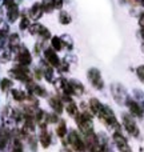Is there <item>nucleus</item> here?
Masks as SVG:
<instances>
[{
  "mask_svg": "<svg viewBox=\"0 0 144 152\" xmlns=\"http://www.w3.org/2000/svg\"><path fill=\"white\" fill-rule=\"evenodd\" d=\"M8 74H10V76L12 79L21 81V83L28 84V83H31V81H34V75L31 74L28 67L20 66V64H18V66H15L13 68H11L10 71H8Z\"/></svg>",
  "mask_w": 144,
  "mask_h": 152,
  "instance_id": "obj_1",
  "label": "nucleus"
},
{
  "mask_svg": "<svg viewBox=\"0 0 144 152\" xmlns=\"http://www.w3.org/2000/svg\"><path fill=\"white\" fill-rule=\"evenodd\" d=\"M67 144L69 145L72 151L75 152H86L87 147H86V143H84V139L80 136L76 129H69V132L67 134Z\"/></svg>",
  "mask_w": 144,
  "mask_h": 152,
  "instance_id": "obj_2",
  "label": "nucleus"
},
{
  "mask_svg": "<svg viewBox=\"0 0 144 152\" xmlns=\"http://www.w3.org/2000/svg\"><path fill=\"white\" fill-rule=\"evenodd\" d=\"M97 116H99V119L105 124V126L111 127V128H115V129H120V124H119L118 119L115 118V113H113V111L111 110L110 107L103 105L100 112L97 113Z\"/></svg>",
  "mask_w": 144,
  "mask_h": 152,
  "instance_id": "obj_3",
  "label": "nucleus"
},
{
  "mask_svg": "<svg viewBox=\"0 0 144 152\" xmlns=\"http://www.w3.org/2000/svg\"><path fill=\"white\" fill-rule=\"evenodd\" d=\"M76 124H77L79 129L83 135L92 132V115L88 111H83V112H79V115L75 118Z\"/></svg>",
  "mask_w": 144,
  "mask_h": 152,
  "instance_id": "obj_4",
  "label": "nucleus"
},
{
  "mask_svg": "<svg viewBox=\"0 0 144 152\" xmlns=\"http://www.w3.org/2000/svg\"><path fill=\"white\" fill-rule=\"evenodd\" d=\"M29 34L34 35V36H39L40 39H42V42H45V40H51V32L50 29L47 28V27L42 26V24L39 23H34L31 24V27L28 28Z\"/></svg>",
  "mask_w": 144,
  "mask_h": 152,
  "instance_id": "obj_5",
  "label": "nucleus"
},
{
  "mask_svg": "<svg viewBox=\"0 0 144 152\" xmlns=\"http://www.w3.org/2000/svg\"><path fill=\"white\" fill-rule=\"evenodd\" d=\"M123 124H124V128L127 129V132H128L129 135H132V136L137 137L140 134L139 131V127H137L136 121L134 120V116L129 115V113H124L123 115Z\"/></svg>",
  "mask_w": 144,
  "mask_h": 152,
  "instance_id": "obj_6",
  "label": "nucleus"
},
{
  "mask_svg": "<svg viewBox=\"0 0 144 152\" xmlns=\"http://www.w3.org/2000/svg\"><path fill=\"white\" fill-rule=\"evenodd\" d=\"M87 77H88L89 83L94 88L96 89H103L104 87V83H103V77H102V74L97 68H89L88 72H87Z\"/></svg>",
  "mask_w": 144,
  "mask_h": 152,
  "instance_id": "obj_7",
  "label": "nucleus"
},
{
  "mask_svg": "<svg viewBox=\"0 0 144 152\" xmlns=\"http://www.w3.org/2000/svg\"><path fill=\"white\" fill-rule=\"evenodd\" d=\"M16 61L18 64L20 66H24V67H28L29 64L32 63V55L29 52V50H27L24 45H20L18 51H16Z\"/></svg>",
  "mask_w": 144,
  "mask_h": 152,
  "instance_id": "obj_8",
  "label": "nucleus"
},
{
  "mask_svg": "<svg viewBox=\"0 0 144 152\" xmlns=\"http://www.w3.org/2000/svg\"><path fill=\"white\" fill-rule=\"evenodd\" d=\"M43 55H44L45 63H48L51 67H53V68H58L61 59L59 58L58 52H56L55 50H52V48H45V50L43 51Z\"/></svg>",
  "mask_w": 144,
  "mask_h": 152,
  "instance_id": "obj_9",
  "label": "nucleus"
},
{
  "mask_svg": "<svg viewBox=\"0 0 144 152\" xmlns=\"http://www.w3.org/2000/svg\"><path fill=\"white\" fill-rule=\"evenodd\" d=\"M112 139H113V143H115V145L118 147L119 152H132L131 147L128 145V142H127V139L119 131H116L115 134L112 135Z\"/></svg>",
  "mask_w": 144,
  "mask_h": 152,
  "instance_id": "obj_10",
  "label": "nucleus"
},
{
  "mask_svg": "<svg viewBox=\"0 0 144 152\" xmlns=\"http://www.w3.org/2000/svg\"><path fill=\"white\" fill-rule=\"evenodd\" d=\"M111 92H112V97L118 104H123L126 102V89L120 84H112L111 86Z\"/></svg>",
  "mask_w": 144,
  "mask_h": 152,
  "instance_id": "obj_11",
  "label": "nucleus"
},
{
  "mask_svg": "<svg viewBox=\"0 0 144 152\" xmlns=\"http://www.w3.org/2000/svg\"><path fill=\"white\" fill-rule=\"evenodd\" d=\"M27 89H28L29 95H34L36 97H47V89L40 84L35 83V81H31V83L27 84Z\"/></svg>",
  "mask_w": 144,
  "mask_h": 152,
  "instance_id": "obj_12",
  "label": "nucleus"
},
{
  "mask_svg": "<svg viewBox=\"0 0 144 152\" xmlns=\"http://www.w3.org/2000/svg\"><path fill=\"white\" fill-rule=\"evenodd\" d=\"M12 132L10 129L0 127V151H5V148L8 147L10 142L12 140Z\"/></svg>",
  "mask_w": 144,
  "mask_h": 152,
  "instance_id": "obj_13",
  "label": "nucleus"
},
{
  "mask_svg": "<svg viewBox=\"0 0 144 152\" xmlns=\"http://www.w3.org/2000/svg\"><path fill=\"white\" fill-rule=\"evenodd\" d=\"M48 104H50V107L52 108L53 112L58 113V115H60L64 110V103H63V100H61V97H59L58 95L51 96L50 99H48Z\"/></svg>",
  "mask_w": 144,
  "mask_h": 152,
  "instance_id": "obj_14",
  "label": "nucleus"
},
{
  "mask_svg": "<svg viewBox=\"0 0 144 152\" xmlns=\"http://www.w3.org/2000/svg\"><path fill=\"white\" fill-rule=\"evenodd\" d=\"M37 140H39L40 145H42L43 148H48L51 145V143H52V136H51L50 131H48L47 128H40Z\"/></svg>",
  "mask_w": 144,
  "mask_h": 152,
  "instance_id": "obj_15",
  "label": "nucleus"
},
{
  "mask_svg": "<svg viewBox=\"0 0 144 152\" xmlns=\"http://www.w3.org/2000/svg\"><path fill=\"white\" fill-rule=\"evenodd\" d=\"M43 13H44V11H43L42 3H35V4H32V7L29 8V11H28V16L32 20H39L43 16Z\"/></svg>",
  "mask_w": 144,
  "mask_h": 152,
  "instance_id": "obj_16",
  "label": "nucleus"
},
{
  "mask_svg": "<svg viewBox=\"0 0 144 152\" xmlns=\"http://www.w3.org/2000/svg\"><path fill=\"white\" fill-rule=\"evenodd\" d=\"M127 105H128L129 113H131L132 116H136V118H142L143 116V110L137 102H135V100H132V99H127Z\"/></svg>",
  "mask_w": 144,
  "mask_h": 152,
  "instance_id": "obj_17",
  "label": "nucleus"
},
{
  "mask_svg": "<svg viewBox=\"0 0 144 152\" xmlns=\"http://www.w3.org/2000/svg\"><path fill=\"white\" fill-rule=\"evenodd\" d=\"M7 45L12 52H16V51L20 48V37H19L18 34H11L10 36L7 37Z\"/></svg>",
  "mask_w": 144,
  "mask_h": 152,
  "instance_id": "obj_18",
  "label": "nucleus"
},
{
  "mask_svg": "<svg viewBox=\"0 0 144 152\" xmlns=\"http://www.w3.org/2000/svg\"><path fill=\"white\" fill-rule=\"evenodd\" d=\"M42 71H43V77H44L48 83H53V81H55V71H53V67H51L50 64L44 61V66H42Z\"/></svg>",
  "mask_w": 144,
  "mask_h": 152,
  "instance_id": "obj_19",
  "label": "nucleus"
},
{
  "mask_svg": "<svg viewBox=\"0 0 144 152\" xmlns=\"http://www.w3.org/2000/svg\"><path fill=\"white\" fill-rule=\"evenodd\" d=\"M20 18V11H19L18 4H13L7 8V19L10 23H15Z\"/></svg>",
  "mask_w": 144,
  "mask_h": 152,
  "instance_id": "obj_20",
  "label": "nucleus"
},
{
  "mask_svg": "<svg viewBox=\"0 0 144 152\" xmlns=\"http://www.w3.org/2000/svg\"><path fill=\"white\" fill-rule=\"evenodd\" d=\"M11 95H12V99L18 103H24L28 99V92L23 91V89L13 88V89H11Z\"/></svg>",
  "mask_w": 144,
  "mask_h": 152,
  "instance_id": "obj_21",
  "label": "nucleus"
},
{
  "mask_svg": "<svg viewBox=\"0 0 144 152\" xmlns=\"http://www.w3.org/2000/svg\"><path fill=\"white\" fill-rule=\"evenodd\" d=\"M10 152H24L23 147V140L19 139L18 136L12 135V140H11V148Z\"/></svg>",
  "mask_w": 144,
  "mask_h": 152,
  "instance_id": "obj_22",
  "label": "nucleus"
},
{
  "mask_svg": "<svg viewBox=\"0 0 144 152\" xmlns=\"http://www.w3.org/2000/svg\"><path fill=\"white\" fill-rule=\"evenodd\" d=\"M55 132L58 135V137L60 139H64L68 134V128H67V123L66 120H59V123L56 124V128H55Z\"/></svg>",
  "mask_w": 144,
  "mask_h": 152,
  "instance_id": "obj_23",
  "label": "nucleus"
},
{
  "mask_svg": "<svg viewBox=\"0 0 144 152\" xmlns=\"http://www.w3.org/2000/svg\"><path fill=\"white\" fill-rule=\"evenodd\" d=\"M88 107H89V111H91L94 115H97V113L100 112V110H102L103 104L96 99V97H92V99H89V102H88Z\"/></svg>",
  "mask_w": 144,
  "mask_h": 152,
  "instance_id": "obj_24",
  "label": "nucleus"
},
{
  "mask_svg": "<svg viewBox=\"0 0 144 152\" xmlns=\"http://www.w3.org/2000/svg\"><path fill=\"white\" fill-rule=\"evenodd\" d=\"M71 83V87H72V91H73V96H80V95L84 94V86L77 80H69Z\"/></svg>",
  "mask_w": 144,
  "mask_h": 152,
  "instance_id": "obj_25",
  "label": "nucleus"
},
{
  "mask_svg": "<svg viewBox=\"0 0 144 152\" xmlns=\"http://www.w3.org/2000/svg\"><path fill=\"white\" fill-rule=\"evenodd\" d=\"M51 48L55 50L56 52H59V51L63 50L64 45H63V40H61V37H59V36H52L51 37Z\"/></svg>",
  "mask_w": 144,
  "mask_h": 152,
  "instance_id": "obj_26",
  "label": "nucleus"
},
{
  "mask_svg": "<svg viewBox=\"0 0 144 152\" xmlns=\"http://www.w3.org/2000/svg\"><path fill=\"white\" fill-rule=\"evenodd\" d=\"M29 27H31V19H29V16H27L26 13H23V15L20 16V23H19V28H20L21 31H26V29H28Z\"/></svg>",
  "mask_w": 144,
  "mask_h": 152,
  "instance_id": "obj_27",
  "label": "nucleus"
},
{
  "mask_svg": "<svg viewBox=\"0 0 144 152\" xmlns=\"http://www.w3.org/2000/svg\"><path fill=\"white\" fill-rule=\"evenodd\" d=\"M71 21H72L71 15L67 11H60V13H59V23L63 24V26H68Z\"/></svg>",
  "mask_w": 144,
  "mask_h": 152,
  "instance_id": "obj_28",
  "label": "nucleus"
},
{
  "mask_svg": "<svg viewBox=\"0 0 144 152\" xmlns=\"http://www.w3.org/2000/svg\"><path fill=\"white\" fill-rule=\"evenodd\" d=\"M26 140L29 145V150H31L32 152H37V137L35 136V134L28 135Z\"/></svg>",
  "mask_w": 144,
  "mask_h": 152,
  "instance_id": "obj_29",
  "label": "nucleus"
},
{
  "mask_svg": "<svg viewBox=\"0 0 144 152\" xmlns=\"http://www.w3.org/2000/svg\"><path fill=\"white\" fill-rule=\"evenodd\" d=\"M12 86H13V83H12V80H11V79L4 77V79H1V80H0V89H1L3 92L11 91V89H12Z\"/></svg>",
  "mask_w": 144,
  "mask_h": 152,
  "instance_id": "obj_30",
  "label": "nucleus"
},
{
  "mask_svg": "<svg viewBox=\"0 0 144 152\" xmlns=\"http://www.w3.org/2000/svg\"><path fill=\"white\" fill-rule=\"evenodd\" d=\"M61 40H63V45L67 48V50L71 51L73 48V43H72L71 37H69L68 35H63V36H61Z\"/></svg>",
  "mask_w": 144,
  "mask_h": 152,
  "instance_id": "obj_31",
  "label": "nucleus"
},
{
  "mask_svg": "<svg viewBox=\"0 0 144 152\" xmlns=\"http://www.w3.org/2000/svg\"><path fill=\"white\" fill-rule=\"evenodd\" d=\"M42 7H43V11H44V12L50 13L53 11V5H52V1H51V0H43Z\"/></svg>",
  "mask_w": 144,
  "mask_h": 152,
  "instance_id": "obj_32",
  "label": "nucleus"
},
{
  "mask_svg": "<svg viewBox=\"0 0 144 152\" xmlns=\"http://www.w3.org/2000/svg\"><path fill=\"white\" fill-rule=\"evenodd\" d=\"M58 69L60 72H68L69 71V63L66 60V59H63V60L60 61V64H59Z\"/></svg>",
  "mask_w": 144,
  "mask_h": 152,
  "instance_id": "obj_33",
  "label": "nucleus"
},
{
  "mask_svg": "<svg viewBox=\"0 0 144 152\" xmlns=\"http://www.w3.org/2000/svg\"><path fill=\"white\" fill-rule=\"evenodd\" d=\"M53 5V10H61L64 4V0H51Z\"/></svg>",
  "mask_w": 144,
  "mask_h": 152,
  "instance_id": "obj_34",
  "label": "nucleus"
},
{
  "mask_svg": "<svg viewBox=\"0 0 144 152\" xmlns=\"http://www.w3.org/2000/svg\"><path fill=\"white\" fill-rule=\"evenodd\" d=\"M34 76L37 79V80H40V79L43 77V71H42V68H37V67H36V68L34 69Z\"/></svg>",
  "mask_w": 144,
  "mask_h": 152,
  "instance_id": "obj_35",
  "label": "nucleus"
},
{
  "mask_svg": "<svg viewBox=\"0 0 144 152\" xmlns=\"http://www.w3.org/2000/svg\"><path fill=\"white\" fill-rule=\"evenodd\" d=\"M137 76H139L140 79L143 80V83H144V66H140L139 68H137Z\"/></svg>",
  "mask_w": 144,
  "mask_h": 152,
  "instance_id": "obj_36",
  "label": "nucleus"
},
{
  "mask_svg": "<svg viewBox=\"0 0 144 152\" xmlns=\"http://www.w3.org/2000/svg\"><path fill=\"white\" fill-rule=\"evenodd\" d=\"M3 4H4L5 8H8V7H11V5L16 4V3H15V0H3Z\"/></svg>",
  "mask_w": 144,
  "mask_h": 152,
  "instance_id": "obj_37",
  "label": "nucleus"
},
{
  "mask_svg": "<svg viewBox=\"0 0 144 152\" xmlns=\"http://www.w3.org/2000/svg\"><path fill=\"white\" fill-rule=\"evenodd\" d=\"M40 52H42V43H36L35 44V53L40 55Z\"/></svg>",
  "mask_w": 144,
  "mask_h": 152,
  "instance_id": "obj_38",
  "label": "nucleus"
},
{
  "mask_svg": "<svg viewBox=\"0 0 144 152\" xmlns=\"http://www.w3.org/2000/svg\"><path fill=\"white\" fill-rule=\"evenodd\" d=\"M139 24H140V27H142V28H144V13H142V15H140Z\"/></svg>",
  "mask_w": 144,
  "mask_h": 152,
  "instance_id": "obj_39",
  "label": "nucleus"
},
{
  "mask_svg": "<svg viewBox=\"0 0 144 152\" xmlns=\"http://www.w3.org/2000/svg\"><path fill=\"white\" fill-rule=\"evenodd\" d=\"M61 152H73V151L69 147H63L61 148Z\"/></svg>",
  "mask_w": 144,
  "mask_h": 152,
  "instance_id": "obj_40",
  "label": "nucleus"
}]
</instances>
